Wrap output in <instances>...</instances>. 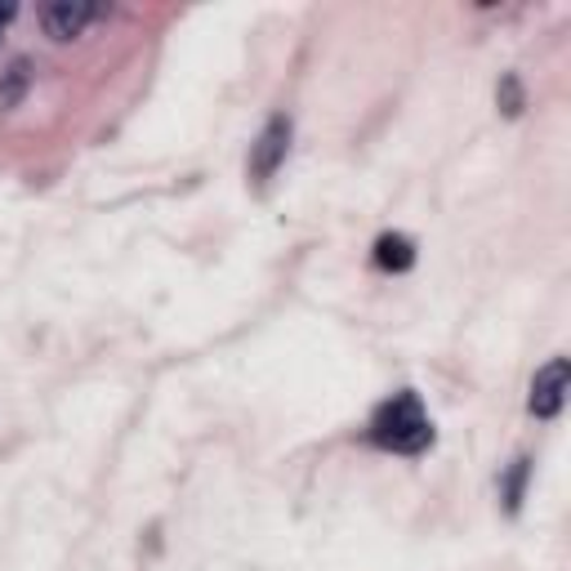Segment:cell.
<instances>
[{
  "instance_id": "1",
  "label": "cell",
  "mask_w": 571,
  "mask_h": 571,
  "mask_svg": "<svg viewBox=\"0 0 571 571\" xmlns=\"http://www.w3.org/2000/svg\"><path fill=\"white\" fill-rule=\"evenodd\" d=\"M371 438L384 447V451H398V456H419L428 443H434V424H428L424 406L415 393H398L393 402H384L371 419Z\"/></svg>"
},
{
  "instance_id": "2",
  "label": "cell",
  "mask_w": 571,
  "mask_h": 571,
  "mask_svg": "<svg viewBox=\"0 0 571 571\" xmlns=\"http://www.w3.org/2000/svg\"><path fill=\"white\" fill-rule=\"evenodd\" d=\"M567 389H571V362L567 357H553V362H545L531 380V415L536 419H553L567 402Z\"/></svg>"
},
{
  "instance_id": "3",
  "label": "cell",
  "mask_w": 571,
  "mask_h": 571,
  "mask_svg": "<svg viewBox=\"0 0 571 571\" xmlns=\"http://www.w3.org/2000/svg\"><path fill=\"white\" fill-rule=\"evenodd\" d=\"M94 14H99V10L90 5V0H54V5L41 10V27H45V36H54V41H71V36L86 32V23H90Z\"/></svg>"
},
{
  "instance_id": "4",
  "label": "cell",
  "mask_w": 571,
  "mask_h": 571,
  "mask_svg": "<svg viewBox=\"0 0 571 571\" xmlns=\"http://www.w3.org/2000/svg\"><path fill=\"white\" fill-rule=\"evenodd\" d=\"M286 148H291V121L286 116H272L255 143V153H250V175L255 179H268L281 161H286Z\"/></svg>"
},
{
  "instance_id": "5",
  "label": "cell",
  "mask_w": 571,
  "mask_h": 571,
  "mask_svg": "<svg viewBox=\"0 0 571 571\" xmlns=\"http://www.w3.org/2000/svg\"><path fill=\"white\" fill-rule=\"evenodd\" d=\"M376 264H380L384 272H406V268L415 264V246H411V237H402V233H384V237L376 242Z\"/></svg>"
},
{
  "instance_id": "6",
  "label": "cell",
  "mask_w": 571,
  "mask_h": 571,
  "mask_svg": "<svg viewBox=\"0 0 571 571\" xmlns=\"http://www.w3.org/2000/svg\"><path fill=\"white\" fill-rule=\"evenodd\" d=\"M27 81H32V63L19 58V63L5 71V81H0V108H19V99L27 94Z\"/></svg>"
},
{
  "instance_id": "7",
  "label": "cell",
  "mask_w": 571,
  "mask_h": 571,
  "mask_svg": "<svg viewBox=\"0 0 571 571\" xmlns=\"http://www.w3.org/2000/svg\"><path fill=\"white\" fill-rule=\"evenodd\" d=\"M527 473H531V460H514V469H510V478H505V510H510V514H518V505H523Z\"/></svg>"
},
{
  "instance_id": "8",
  "label": "cell",
  "mask_w": 571,
  "mask_h": 571,
  "mask_svg": "<svg viewBox=\"0 0 571 571\" xmlns=\"http://www.w3.org/2000/svg\"><path fill=\"white\" fill-rule=\"evenodd\" d=\"M500 108H505V116H518V112H523L518 77H505V81H500Z\"/></svg>"
},
{
  "instance_id": "9",
  "label": "cell",
  "mask_w": 571,
  "mask_h": 571,
  "mask_svg": "<svg viewBox=\"0 0 571 571\" xmlns=\"http://www.w3.org/2000/svg\"><path fill=\"white\" fill-rule=\"evenodd\" d=\"M10 19H14V5H0V27H5Z\"/></svg>"
}]
</instances>
